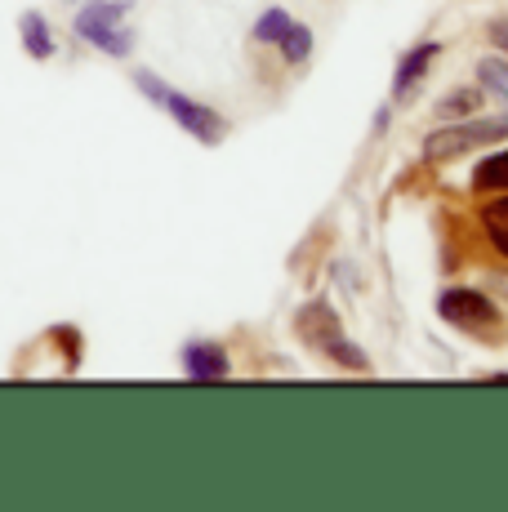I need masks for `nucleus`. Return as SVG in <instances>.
Masks as SVG:
<instances>
[{"mask_svg":"<svg viewBox=\"0 0 508 512\" xmlns=\"http://www.w3.org/2000/svg\"><path fill=\"white\" fill-rule=\"evenodd\" d=\"M299 334H304V339H308L317 352H326L330 361H339V366H348V370H370V357L344 339V326H339V317H335V312H330L321 299L308 303V308L299 312Z\"/></svg>","mask_w":508,"mask_h":512,"instance_id":"1","label":"nucleus"},{"mask_svg":"<svg viewBox=\"0 0 508 512\" xmlns=\"http://www.w3.org/2000/svg\"><path fill=\"white\" fill-rule=\"evenodd\" d=\"M500 139H508V116H491V121H451L446 130H437L424 139V156L428 161H455V156L477 152V147H491Z\"/></svg>","mask_w":508,"mask_h":512,"instance_id":"2","label":"nucleus"},{"mask_svg":"<svg viewBox=\"0 0 508 512\" xmlns=\"http://www.w3.org/2000/svg\"><path fill=\"white\" fill-rule=\"evenodd\" d=\"M134 81H139V90H143V94H152L156 103H161L165 112H170L174 121H179L183 130H188L197 143H219V139H223V116H219V112H210V107L192 103V98H183V94L165 90V85L156 81V76H148V72H139Z\"/></svg>","mask_w":508,"mask_h":512,"instance_id":"3","label":"nucleus"},{"mask_svg":"<svg viewBox=\"0 0 508 512\" xmlns=\"http://www.w3.org/2000/svg\"><path fill=\"white\" fill-rule=\"evenodd\" d=\"M121 18H125L121 0H116V5H112V0H94V5L81 9V18H76V32H81L85 41H94L99 49H107V54H125L134 36L121 27Z\"/></svg>","mask_w":508,"mask_h":512,"instance_id":"4","label":"nucleus"},{"mask_svg":"<svg viewBox=\"0 0 508 512\" xmlns=\"http://www.w3.org/2000/svg\"><path fill=\"white\" fill-rule=\"evenodd\" d=\"M437 312H442V321H451L455 330H468V334L500 330V321H504L500 308L477 290H446L442 299H437Z\"/></svg>","mask_w":508,"mask_h":512,"instance_id":"5","label":"nucleus"},{"mask_svg":"<svg viewBox=\"0 0 508 512\" xmlns=\"http://www.w3.org/2000/svg\"><path fill=\"white\" fill-rule=\"evenodd\" d=\"M437 49H442V45H433V41H428V45H415V54H410L406 63L397 67V85H393L397 103H406V98L419 90V81H424V72H428V67H433Z\"/></svg>","mask_w":508,"mask_h":512,"instance_id":"6","label":"nucleus"},{"mask_svg":"<svg viewBox=\"0 0 508 512\" xmlns=\"http://www.w3.org/2000/svg\"><path fill=\"white\" fill-rule=\"evenodd\" d=\"M183 366H188V374L192 379H223L228 374V357H223L214 343H188L183 348Z\"/></svg>","mask_w":508,"mask_h":512,"instance_id":"7","label":"nucleus"},{"mask_svg":"<svg viewBox=\"0 0 508 512\" xmlns=\"http://www.w3.org/2000/svg\"><path fill=\"white\" fill-rule=\"evenodd\" d=\"M482 232L495 245V254L508 259V196H495V201L482 205Z\"/></svg>","mask_w":508,"mask_h":512,"instance_id":"8","label":"nucleus"},{"mask_svg":"<svg viewBox=\"0 0 508 512\" xmlns=\"http://www.w3.org/2000/svg\"><path fill=\"white\" fill-rule=\"evenodd\" d=\"M473 183L482 187V192H508V152H500V156H486V161L477 165Z\"/></svg>","mask_w":508,"mask_h":512,"instance_id":"9","label":"nucleus"},{"mask_svg":"<svg viewBox=\"0 0 508 512\" xmlns=\"http://www.w3.org/2000/svg\"><path fill=\"white\" fill-rule=\"evenodd\" d=\"M23 45H27V54H32V58H50L54 54L50 27H45L36 14H23Z\"/></svg>","mask_w":508,"mask_h":512,"instance_id":"10","label":"nucleus"},{"mask_svg":"<svg viewBox=\"0 0 508 512\" xmlns=\"http://www.w3.org/2000/svg\"><path fill=\"white\" fill-rule=\"evenodd\" d=\"M312 49V32L304 23H290V32L281 36V54H286V63H304Z\"/></svg>","mask_w":508,"mask_h":512,"instance_id":"11","label":"nucleus"},{"mask_svg":"<svg viewBox=\"0 0 508 512\" xmlns=\"http://www.w3.org/2000/svg\"><path fill=\"white\" fill-rule=\"evenodd\" d=\"M290 23H295V18H290L286 9H268V14L254 23V41H281V36L290 32Z\"/></svg>","mask_w":508,"mask_h":512,"instance_id":"12","label":"nucleus"},{"mask_svg":"<svg viewBox=\"0 0 508 512\" xmlns=\"http://www.w3.org/2000/svg\"><path fill=\"white\" fill-rule=\"evenodd\" d=\"M477 76H482V85H491V94H500L508 103V63L504 58H486V63L477 67Z\"/></svg>","mask_w":508,"mask_h":512,"instance_id":"13","label":"nucleus"},{"mask_svg":"<svg viewBox=\"0 0 508 512\" xmlns=\"http://www.w3.org/2000/svg\"><path fill=\"white\" fill-rule=\"evenodd\" d=\"M477 103H482V94H477V90H459V94H451V98L442 103V121H455L459 112H473Z\"/></svg>","mask_w":508,"mask_h":512,"instance_id":"14","label":"nucleus"},{"mask_svg":"<svg viewBox=\"0 0 508 512\" xmlns=\"http://www.w3.org/2000/svg\"><path fill=\"white\" fill-rule=\"evenodd\" d=\"M491 41L508 54V18H500V23H491Z\"/></svg>","mask_w":508,"mask_h":512,"instance_id":"15","label":"nucleus"}]
</instances>
